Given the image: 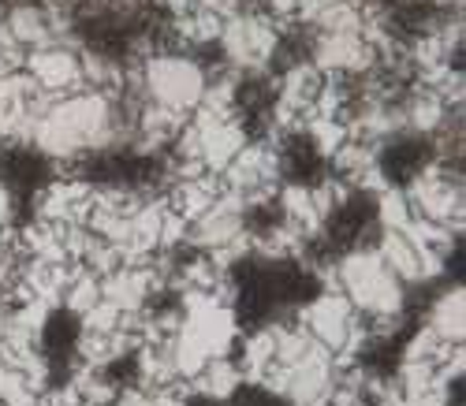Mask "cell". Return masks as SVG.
Here are the masks:
<instances>
[{"label":"cell","mask_w":466,"mask_h":406,"mask_svg":"<svg viewBox=\"0 0 466 406\" xmlns=\"http://www.w3.org/2000/svg\"><path fill=\"white\" fill-rule=\"evenodd\" d=\"M23 71L34 78V86L42 90L46 97H53V101L86 90L83 56H79V49H75V46H42V49H30Z\"/></svg>","instance_id":"obj_1"}]
</instances>
